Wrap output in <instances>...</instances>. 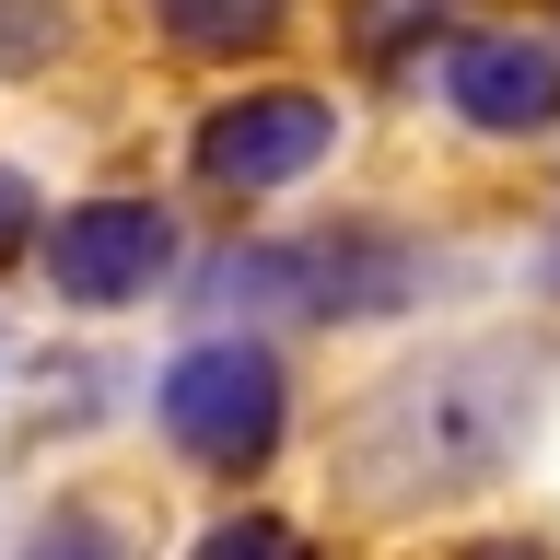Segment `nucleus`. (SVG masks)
Instances as JSON below:
<instances>
[{
	"mask_svg": "<svg viewBox=\"0 0 560 560\" xmlns=\"http://www.w3.org/2000/svg\"><path fill=\"white\" fill-rule=\"evenodd\" d=\"M280 12H292V0H152V24H164L175 47H199V59H234V47L280 35Z\"/></svg>",
	"mask_w": 560,
	"mask_h": 560,
	"instance_id": "0eeeda50",
	"label": "nucleus"
},
{
	"mask_svg": "<svg viewBox=\"0 0 560 560\" xmlns=\"http://www.w3.org/2000/svg\"><path fill=\"white\" fill-rule=\"evenodd\" d=\"M0 362H12V339H0Z\"/></svg>",
	"mask_w": 560,
	"mask_h": 560,
	"instance_id": "4468645a",
	"label": "nucleus"
},
{
	"mask_svg": "<svg viewBox=\"0 0 560 560\" xmlns=\"http://www.w3.org/2000/svg\"><path fill=\"white\" fill-rule=\"evenodd\" d=\"M327 140H339V105L304 94V82L234 94V105H210V129H199V175L222 199H269V187H292V175L327 164Z\"/></svg>",
	"mask_w": 560,
	"mask_h": 560,
	"instance_id": "20e7f679",
	"label": "nucleus"
},
{
	"mask_svg": "<svg viewBox=\"0 0 560 560\" xmlns=\"http://www.w3.org/2000/svg\"><path fill=\"white\" fill-rule=\"evenodd\" d=\"M280 420H292V397H280V362L257 339H199V350H175V374H164V432L199 467H222V479H257L280 455Z\"/></svg>",
	"mask_w": 560,
	"mask_h": 560,
	"instance_id": "7ed1b4c3",
	"label": "nucleus"
},
{
	"mask_svg": "<svg viewBox=\"0 0 560 560\" xmlns=\"http://www.w3.org/2000/svg\"><path fill=\"white\" fill-rule=\"evenodd\" d=\"M537 409H549V362L514 339H455L409 374H385L350 420V490L374 514H420V502H455V490H490L537 444Z\"/></svg>",
	"mask_w": 560,
	"mask_h": 560,
	"instance_id": "f257e3e1",
	"label": "nucleus"
},
{
	"mask_svg": "<svg viewBox=\"0 0 560 560\" xmlns=\"http://www.w3.org/2000/svg\"><path fill=\"white\" fill-rule=\"evenodd\" d=\"M432 257L397 234H304V245H257L210 269V304H292V315H397L420 304Z\"/></svg>",
	"mask_w": 560,
	"mask_h": 560,
	"instance_id": "f03ea898",
	"label": "nucleus"
},
{
	"mask_svg": "<svg viewBox=\"0 0 560 560\" xmlns=\"http://www.w3.org/2000/svg\"><path fill=\"white\" fill-rule=\"evenodd\" d=\"M164 257H175V222L152 199H94V210H70L59 234H47L59 304H129V292H152Z\"/></svg>",
	"mask_w": 560,
	"mask_h": 560,
	"instance_id": "39448f33",
	"label": "nucleus"
},
{
	"mask_svg": "<svg viewBox=\"0 0 560 560\" xmlns=\"http://www.w3.org/2000/svg\"><path fill=\"white\" fill-rule=\"evenodd\" d=\"M479 560H537V549H479Z\"/></svg>",
	"mask_w": 560,
	"mask_h": 560,
	"instance_id": "ddd939ff",
	"label": "nucleus"
},
{
	"mask_svg": "<svg viewBox=\"0 0 560 560\" xmlns=\"http://www.w3.org/2000/svg\"><path fill=\"white\" fill-rule=\"evenodd\" d=\"M24 245H35V187L0 164V257H24Z\"/></svg>",
	"mask_w": 560,
	"mask_h": 560,
	"instance_id": "9b49d317",
	"label": "nucleus"
},
{
	"mask_svg": "<svg viewBox=\"0 0 560 560\" xmlns=\"http://www.w3.org/2000/svg\"><path fill=\"white\" fill-rule=\"evenodd\" d=\"M444 94H455L467 129L537 140V129H560V47H537V35H467L444 59Z\"/></svg>",
	"mask_w": 560,
	"mask_h": 560,
	"instance_id": "423d86ee",
	"label": "nucleus"
},
{
	"mask_svg": "<svg viewBox=\"0 0 560 560\" xmlns=\"http://www.w3.org/2000/svg\"><path fill=\"white\" fill-rule=\"evenodd\" d=\"M70 47V0H0V70H47Z\"/></svg>",
	"mask_w": 560,
	"mask_h": 560,
	"instance_id": "6e6552de",
	"label": "nucleus"
},
{
	"mask_svg": "<svg viewBox=\"0 0 560 560\" xmlns=\"http://www.w3.org/2000/svg\"><path fill=\"white\" fill-rule=\"evenodd\" d=\"M537 280H549V292H560V222H549V245H537Z\"/></svg>",
	"mask_w": 560,
	"mask_h": 560,
	"instance_id": "f8f14e48",
	"label": "nucleus"
},
{
	"mask_svg": "<svg viewBox=\"0 0 560 560\" xmlns=\"http://www.w3.org/2000/svg\"><path fill=\"white\" fill-rule=\"evenodd\" d=\"M187 560H315V549H304V537H292L280 514H234V525H210Z\"/></svg>",
	"mask_w": 560,
	"mask_h": 560,
	"instance_id": "9d476101",
	"label": "nucleus"
},
{
	"mask_svg": "<svg viewBox=\"0 0 560 560\" xmlns=\"http://www.w3.org/2000/svg\"><path fill=\"white\" fill-rule=\"evenodd\" d=\"M24 560H129V537H117L94 502H59V514L24 537Z\"/></svg>",
	"mask_w": 560,
	"mask_h": 560,
	"instance_id": "1a4fd4ad",
	"label": "nucleus"
}]
</instances>
